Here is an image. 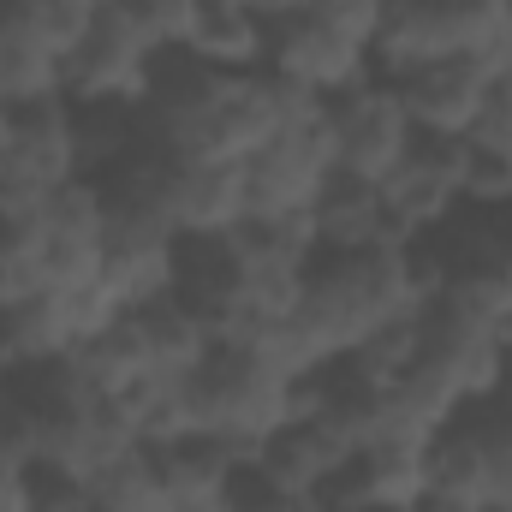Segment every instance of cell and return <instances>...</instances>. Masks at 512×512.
<instances>
[{
    "label": "cell",
    "mask_w": 512,
    "mask_h": 512,
    "mask_svg": "<svg viewBox=\"0 0 512 512\" xmlns=\"http://www.w3.org/2000/svg\"><path fill=\"white\" fill-rule=\"evenodd\" d=\"M328 131H334V161L346 179H364V185H387L405 155L417 149V126L399 102V90L387 78H370L346 96L328 102Z\"/></svg>",
    "instance_id": "3957f363"
},
{
    "label": "cell",
    "mask_w": 512,
    "mask_h": 512,
    "mask_svg": "<svg viewBox=\"0 0 512 512\" xmlns=\"http://www.w3.org/2000/svg\"><path fill=\"white\" fill-rule=\"evenodd\" d=\"M262 72L298 84L304 96L334 102V96L370 84V78H376V60H370L364 42L328 30V24L310 18V12H298V18H280V24L268 30V66H262Z\"/></svg>",
    "instance_id": "5b68a950"
},
{
    "label": "cell",
    "mask_w": 512,
    "mask_h": 512,
    "mask_svg": "<svg viewBox=\"0 0 512 512\" xmlns=\"http://www.w3.org/2000/svg\"><path fill=\"white\" fill-rule=\"evenodd\" d=\"M191 411L197 435H215L239 465H256L262 447L292 423V382L268 376L245 346L215 340V352L191 376Z\"/></svg>",
    "instance_id": "6da1fadb"
},
{
    "label": "cell",
    "mask_w": 512,
    "mask_h": 512,
    "mask_svg": "<svg viewBox=\"0 0 512 512\" xmlns=\"http://www.w3.org/2000/svg\"><path fill=\"white\" fill-rule=\"evenodd\" d=\"M268 30L245 0H197L185 54L215 66V72H262L268 66Z\"/></svg>",
    "instance_id": "7c38bea8"
},
{
    "label": "cell",
    "mask_w": 512,
    "mask_h": 512,
    "mask_svg": "<svg viewBox=\"0 0 512 512\" xmlns=\"http://www.w3.org/2000/svg\"><path fill=\"white\" fill-rule=\"evenodd\" d=\"M72 179H84L72 102L48 96V102L12 108V126H6V185L30 191V197H48V191L72 185Z\"/></svg>",
    "instance_id": "52a82bcc"
},
{
    "label": "cell",
    "mask_w": 512,
    "mask_h": 512,
    "mask_svg": "<svg viewBox=\"0 0 512 512\" xmlns=\"http://www.w3.org/2000/svg\"><path fill=\"white\" fill-rule=\"evenodd\" d=\"M161 215L179 239H221L251 215L245 197V167L233 161H185L173 155L167 179H161Z\"/></svg>",
    "instance_id": "ba28073f"
},
{
    "label": "cell",
    "mask_w": 512,
    "mask_h": 512,
    "mask_svg": "<svg viewBox=\"0 0 512 512\" xmlns=\"http://www.w3.org/2000/svg\"><path fill=\"white\" fill-rule=\"evenodd\" d=\"M102 6L108 0H0V24H12L18 36H30L36 48H48L66 66V54L90 36Z\"/></svg>",
    "instance_id": "2e32d148"
},
{
    "label": "cell",
    "mask_w": 512,
    "mask_h": 512,
    "mask_svg": "<svg viewBox=\"0 0 512 512\" xmlns=\"http://www.w3.org/2000/svg\"><path fill=\"white\" fill-rule=\"evenodd\" d=\"M310 233H316V256H358V251H387V245H411L387 209L382 185L346 179L334 173V185L316 197L310 209Z\"/></svg>",
    "instance_id": "30bf717a"
},
{
    "label": "cell",
    "mask_w": 512,
    "mask_h": 512,
    "mask_svg": "<svg viewBox=\"0 0 512 512\" xmlns=\"http://www.w3.org/2000/svg\"><path fill=\"white\" fill-rule=\"evenodd\" d=\"M465 143H477V149H489V155H507V161H512V72L489 84V102H483L477 131H471Z\"/></svg>",
    "instance_id": "44dd1931"
},
{
    "label": "cell",
    "mask_w": 512,
    "mask_h": 512,
    "mask_svg": "<svg viewBox=\"0 0 512 512\" xmlns=\"http://www.w3.org/2000/svg\"><path fill=\"white\" fill-rule=\"evenodd\" d=\"M131 12V24L155 42V54H167V48H185V36H191V18H197V0H120Z\"/></svg>",
    "instance_id": "d6986e66"
},
{
    "label": "cell",
    "mask_w": 512,
    "mask_h": 512,
    "mask_svg": "<svg viewBox=\"0 0 512 512\" xmlns=\"http://www.w3.org/2000/svg\"><path fill=\"white\" fill-rule=\"evenodd\" d=\"M429 495L465 501V507H489V447H483L471 411L429 441Z\"/></svg>",
    "instance_id": "5bb4252c"
},
{
    "label": "cell",
    "mask_w": 512,
    "mask_h": 512,
    "mask_svg": "<svg viewBox=\"0 0 512 512\" xmlns=\"http://www.w3.org/2000/svg\"><path fill=\"white\" fill-rule=\"evenodd\" d=\"M310 18H322L328 30L376 48V36H382V24H387V0H310Z\"/></svg>",
    "instance_id": "ffe728a7"
},
{
    "label": "cell",
    "mask_w": 512,
    "mask_h": 512,
    "mask_svg": "<svg viewBox=\"0 0 512 512\" xmlns=\"http://www.w3.org/2000/svg\"><path fill=\"white\" fill-rule=\"evenodd\" d=\"M84 495H90V512H173V495H167L149 447H131L114 465H102L84 483Z\"/></svg>",
    "instance_id": "9a60e30c"
},
{
    "label": "cell",
    "mask_w": 512,
    "mask_h": 512,
    "mask_svg": "<svg viewBox=\"0 0 512 512\" xmlns=\"http://www.w3.org/2000/svg\"><path fill=\"white\" fill-rule=\"evenodd\" d=\"M262 24H280V18H298V12H310V0H245Z\"/></svg>",
    "instance_id": "7402d4cb"
},
{
    "label": "cell",
    "mask_w": 512,
    "mask_h": 512,
    "mask_svg": "<svg viewBox=\"0 0 512 512\" xmlns=\"http://www.w3.org/2000/svg\"><path fill=\"white\" fill-rule=\"evenodd\" d=\"M155 72V42L131 24L120 0H108L90 24V36L66 54V102H108V108H143Z\"/></svg>",
    "instance_id": "277c9868"
},
{
    "label": "cell",
    "mask_w": 512,
    "mask_h": 512,
    "mask_svg": "<svg viewBox=\"0 0 512 512\" xmlns=\"http://www.w3.org/2000/svg\"><path fill=\"white\" fill-rule=\"evenodd\" d=\"M72 370H78V382L90 387L96 399H120V393H131L143 376H155L137 316L126 310L114 328H102L96 340H84V346L72 352Z\"/></svg>",
    "instance_id": "4fadbf2b"
},
{
    "label": "cell",
    "mask_w": 512,
    "mask_h": 512,
    "mask_svg": "<svg viewBox=\"0 0 512 512\" xmlns=\"http://www.w3.org/2000/svg\"><path fill=\"white\" fill-rule=\"evenodd\" d=\"M340 161H334V131H328V108L292 120L268 149H256L245 161V197L251 215H310L316 197L334 185Z\"/></svg>",
    "instance_id": "7a4b0ae2"
},
{
    "label": "cell",
    "mask_w": 512,
    "mask_h": 512,
    "mask_svg": "<svg viewBox=\"0 0 512 512\" xmlns=\"http://www.w3.org/2000/svg\"><path fill=\"white\" fill-rule=\"evenodd\" d=\"M387 209L399 221V233L435 239L459 209H465V143H441V137H417V149L405 155V167L382 185Z\"/></svg>",
    "instance_id": "8992f818"
},
{
    "label": "cell",
    "mask_w": 512,
    "mask_h": 512,
    "mask_svg": "<svg viewBox=\"0 0 512 512\" xmlns=\"http://www.w3.org/2000/svg\"><path fill=\"white\" fill-rule=\"evenodd\" d=\"M393 90H399V102H405L417 137H441V143H465V137L477 131L483 102H489V78H483L465 54L429 60V66L393 78Z\"/></svg>",
    "instance_id": "9c48e42d"
},
{
    "label": "cell",
    "mask_w": 512,
    "mask_h": 512,
    "mask_svg": "<svg viewBox=\"0 0 512 512\" xmlns=\"http://www.w3.org/2000/svg\"><path fill=\"white\" fill-rule=\"evenodd\" d=\"M221 512H310V495H292L286 483H274L262 465H239L227 483Z\"/></svg>",
    "instance_id": "ac0fdd59"
},
{
    "label": "cell",
    "mask_w": 512,
    "mask_h": 512,
    "mask_svg": "<svg viewBox=\"0 0 512 512\" xmlns=\"http://www.w3.org/2000/svg\"><path fill=\"white\" fill-rule=\"evenodd\" d=\"M429 441L435 435H405L382 429L370 447H358L352 477L364 489V501L382 512H417L429 501Z\"/></svg>",
    "instance_id": "8fae6325"
},
{
    "label": "cell",
    "mask_w": 512,
    "mask_h": 512,
    "mask_svg": "<svg viewBox=\"0 0 512 512\" xmlns=\"http://www.w3.org/2000/svg\"><path fill=\"white\" fill-rule=\"evenodd\" d=\"M471 423L489 447V512H512V411L483 399L471 405Z\"/></svg>",
    "instance_id": "e0dca14e"
}]
</instances>
